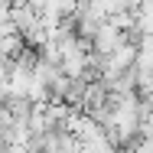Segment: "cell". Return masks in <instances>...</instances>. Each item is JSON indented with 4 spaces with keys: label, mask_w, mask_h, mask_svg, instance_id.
<instances>
[{
    "label": "cell",
    "mask_w": 153,
    "mask_h": 153,
    "mask_svg": "<svg viewBox=\"0 0 153 153\" xmlns=\"http://www.w3.org/2000/svg\"><path fill=\"white\" fill-rule=\"evenodd\" d=\"M82 153H85V150H82Z\"/></svg>",
    "instance_id": "7a4b0ae2"
},
{
    "label": "cell",
    "mask_w": 153,
    "mask_h": 153,
    "mask_svg": "<svg viewBox=\"0 0 153 153\" xmlns=\"http://www.w3.org/2000/svg\"><path fill=\"white\" fill-rule=\"evenodd\" d=\"M137 72H153V36L137 39Z\"/></svg>",
    "instance_id": "6da1fadb"
}]
</instances>
